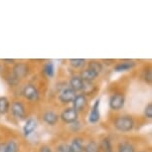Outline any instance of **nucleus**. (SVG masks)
<instances>
[{
    "label": "nucleus",
    "instance_id": "f257e3e1",
    "mask_svg": "<svg viewBox=\"0 0 152 152\" xmlns=\"http://www.w3.org/2000/svg\"><path fill=\"white\" fill-rule=\"evenodd\" d=\"M113 126L120 132H129L134 127V120L130 115H121L115 118Z\"/></svg>",
    "mask_w": 152,
    "mask_h": 152
},
{
    "label": "nucleus",
    "instance_id": "f03ea898",
    "mask_svg": "<svg viewBox=\"0 0 152 152\" xmlns=\"http://www.w3.org/2000/svg\"><path fill=\"white\" fill-rule=\"evenodd\" d=\"M29 66H28L26 63L23 62H19V63H15L12 70L13 73V77L15 78L17 81H20V80L25 79L26 77L29 75Z\"/></svg>",
    "mask_w": 152,
    "mask_h": 152
},
{
    "label": "nucleus",
    "instance_id": "7ed1b4c3",
    "mask_svg": "<svg viewBox=\"0 0 152 152\" xmlns=\"http://www.w3.org/2000/svg\"><path fill=\"white\" fill-rule=\"evenodd\" d=\"M110 107L113 110H122L125 104V96L122 93H115L110 97Z\"/></svg>",
    "mask_w": 152,
    "mask_h": 152
},
{
    "label": "nucleus",
    "instance_id": "20e7f679",
    "mask_svg": "<svg viewBox=\"0 0 152 152\" xmlns=\"http://www.w3.org/2000/svg\"><path fill=\"white\" fill-rule=\"evenodd\" d=\"M11 113H12L13 116L15 118L22 120L26 116V108H25V105L23 104L22 102H20V100H14L12 104H11Z\"/></svg>",
    "mask_w": 152,
    "mask_h": 152
},
{
    "label": "nucleus",
    "instance_id": "39448f33",
    "mask_svg": "<svg viewBox=\"0 0 152 152\" xmlns=\"http://www.w3.org/2000/svg\"><path fill=\"white\" fill-rule=\"evenodd\" d=\"M79 113L74 110L73 107H67L60 114V119H62L65 123H72L78 121Z\"/></svg>",
    "mask_w": 152,
    "mask_h": 152
},
{
    "label": "nucleus",
    "instance_id": "423d86ee",
    "mask_svg": "<svg viewBox=\"0 0 152 152\" xmlns=\"http://www.w3.org/2000/svg\"><path fill=\"white\" fill-rule=\"evenodd\" d=\"M23 96L26 99L30 100V102H35L39 99V91L33 84H28L23 88L22 91Z\"/></svg>",
    "mask_w": 152,
    "mask_h": 152
},
{
    "label": "nucleus",
    "instance_id": "0eeeda50",
    "mask_svg": "<svg viewBox=\"0 0 152 152\" xmlns=\"http://www.w3.org/2000/svg\"><path fill=\"white\" fill-rule=\"evenodd\" d=\"M88 105V99L87 96L85 94H77L76 97L73 100V108L77 113H81V111H84L86 110Z\"/></svg>",
    "mask_w": 152,
    "mask_h": 152
},
{
    "label": "nucleus",
    "instance_id": "6e6552de",
    "mask_svg": "<svg viewBox=\"0 0 152 152\" xmlns=\"http://www.w3.org/2000/svg\"><path fill=\"white\" fill-rule=\"evenodd\" d=\"M77 93L72 90L71 88H65L59 94V100L62 104H70L73 102L74 99L76 97Z\"/></svg>",
    "mask_w": 152,
    "mask_h": 152
},
{
    "label": "nucleus",
    "instance_id": "1a4fd4ad",
    "mask_svg": "<svg viewBox=\"0 0 152 152\" xmlns=\"http://www.w3.org/2000/svg\"><path fill=\"white\" fill-rule=\"evenodd\" d=\"M60 119V115L54 110H47L43 114V120L48 125H56Z\"/></svg>",
    "mask_w": 152,
    "mask_h": 152
},
{
    "label": "nucleus",
    "instance_id": "9d476101",
    "mask_svg": "<svg viewBox=\"0 0 152 152\" xmlns=\"http://www.w3.org/2000/svg\"><path fill=\"white\" fill-rule=\"evenodd\" d=\"M99 104H100V99H97L91 107V111L88 116V121L91 123H96L99 120L100 118V113H99Z\"/></svg>",
    "mask_w": 152,
    "mask_h": 152
},
{
    "label": "nucleus",
    "instance_id": "9b49d317",
    "mask_svg": "<svg viewBox=\"0 0 152 152\" xmlns=\"http://www.w3.org/2000/svg\"><path fill=\"white\" fill-rule=\"evenodd\" d=\"M99 76V74L96 73V72L93 71L90 68L84 69V70L81 72V75H80V77H81L82 80L85 83H91V82H94Z\"/></svg>",
    "mask_w": 152,
    "mask_h": 152
},
{
    "label": "nucleus",
    "instance_id": "f8f14e48",
    "mask_svg": "<svg viewBox=\"0 0 152 152\" xmlns=\"http://www.w3.org/2000/svg\"><path fill=\"white\" fill-rule=\"evenodd\" d=\"M70 88L76 93L81 91L85 88V82L83 81L80 76H73L70 80Z\"/></svg>",
    "mask_w": 152,
    "mask_h": 152
},
{
    "label": "nucleus",
    "instance_id": "ddd939ff",
    "mask_svg": "<svg viewBox=\"0 0 152 152\" xmlns=\"http://www.w3.org/2000/svg\"><path fill=\"white\" fill-rule=\"evenodd\" d=\"M37 128V120L35 118H29L25 123L24 127H23V133L25 136H29L32 134Z\"/></svg>",
    "mask_w": 152,
    "mask_h": 152
},
{
    "label": "nucleus",
    "instance_id": "4468645a",
    "mask_svg": "<svg viewBox=\"0 0 152 152\" xmlns=\"http://www.w3.org/2000/svg\"><path fill=\"white\" fill-rule=\"evenodd\" d=\"M70 147L73 152H84V139L81 137H76L72 140V143L70 144Z\"/></svg>",
    "mask_w": 152,
    "mask_h": 152
},
{
    "label": "nucleus",
    "instance_id": "2eb2a0df",
    "mask_svg": "<svg viewBox=\"0 0 152 152\" xmlns=\"http://www.w3.org/2000/svg\"><path fill=\"white\" fill-rule=\"evenodd\" d=\"M134 66H135V63L132 61H124L122 63L117 64L115 67H114V70L116 72H124V71L131 70Z\"/></svg>",
    "mask_w": 152,
    "mask_h": 152
},
{
    "label": "nucleus",
    "instance_id": "dca6fc26",
    "mask_svg": "<svg viewBox=\"0 0 152 152\" xmlns=\"http://www.w3.org/2000/svg\"><path fill=\"white\" fill-rule=\"evenodd\" d=\"M10 110V102L6 96H0V114H6Z\"/></svg>",
    "mask_w": 152,
    "mask_h": 152
},
{
    "label": "nucleus",
    "instance_id": "f3484780",
    "mask_svg": "<svg viewBox=\"0 0 152 152\" xmlns=\"http://www.w3.org/2000/svg\"><path fill=\"white\" fill-rule=\"evenodd\" d=\"M84 152H100L99 145L97 144V142L94 141V140L88 141L87 144L85 145Z\"/></svg>",
    "mask_w": 152,
    "mask_h": 152
},
{
    "label": "nucleus",
    "instance_id": "a211bd4d",
    "mask_svg": "<svg viewBox=\"0 0 152 152\" xmlns=\"http://www.w3.org/2000/svg\"><path fill=\"white\" fill-rule=\"evenodd\" d=\"M88 65V68L91 69V70L94 71L99 75L102 73V70H104V66H102V63L99 61H91Z\"/></svg>",
    "mask_w": 152,
    "mask_h": 152
},
{
    "label": "nucleus",
    "instance_id": "6ab92c4d",
    "mask_svg": "<svg viewBox=\"0 0 152 152\" xmlns=\"http://www.w3.org/2000/svg\"><path fill=\"white\" fill-rule=\"evenodd\" d=\"M118 152H135V148L129 142H122L118 146Z\"/></svg>",
    "mask_w": 152,
    "mask_h": 152
},
{
    "label": "nucleus",
    "instance_id": "aec40b11",
    "mask_svg": "<svg viewBox=\"0 0 152 152\" xmlns=\"http://www.w3.org/2000/svg\"><path fill=\"white\" fill-rule=\"evenodd\" d=\"M7 152H19V144L15 140H9L6 142Z\"/></svg>",
    "mask_w": 152,
    "mask_h": 152
},
{
    "label": "nucleus",
    "instance_id": "412c9836",
    "mask_svg": "<svg viewBox=\"0 0 152 152\" xmlns=\"http://www.w3.org/2000/svg\"><path fill=\"white\" fill-rule=\"evenodd\" d=\"M71 66L75 69H81L83 67H85L86 65V60L85 59H70L69 60Z\"/></svg>",
    "mask_w": 152,
    "mask_h": 152
},
{
    "label": "nucleus",
    "instance_id": "4be33fe9",
    "mask_svg": "<svg viewBox=\"0 0 152 152\" xmlns=\"http://www.w3.org/2000/svg\"><path fill=\"white\" fill-rule=\"evenodd\" d=\"M99 148L104 150V152H113V146H111V142L108 138H104L102 140Z\"/></svg>",
    "mask_w": 152,
    "mask_h": 152
},
{
    "label": "nucleus",
    "instance_id": "5701e85b",
    "mask_svg": "<svg viewBox=\"0 0 152 152\" xmlns=\"http://www.w3.org/2000/svg\"><path fill=\"white\" fill-rule=\"evenodd\" d=\"M44 72L49 78H53L54 74H55V67H54V64L52 62H49L45 65Z\"/></svg>",
    "mask_w": 152,
    "mask_h": 152
},
{
    "label": "nucleus",
    "instance_id": "b1692460",
    "mask_svg": "<svg viewBox=\"0 0 152 152\" xmlns=\"http://www.w3.org/2000/svg\"><path fill=\"white\" fill-rule=\"evenodd\" d=\"M143 78H144V81L147 83L148 85H151V81H152V72L151 69H146L144 71V74H143Z\"/></svg>",
    "mask_w": 152,
    "mask_h": 152
},
{
    "label": "nucleus",
    "instance_id": "393cba45",
    "mask_svg": "<svg viewBox=\"0 0 152 152\" xmlns=\"http://www.w3.org/2000/svg\"><path fill=\"white\" fill-rule=\"evenodd\" d=\"M57 152H73L70 147V144L67 143H62L57 147Z\"/></svg>",
    "mask_w": 152,
    "mask_h": 152
},
{
    "label": "nucleus",
    "instance_id": "a878e982",
    "mask_svg": "<svg viewBox=\"0 0 152 152\" xmlns=\"http://www.w3.org/2000/svg\"><path fill=\"white\" fill-rule=\"evenodd\" d=\"M144 115L147 117V118H152V104L151 102L146 104V107L144 108Z\"/></svg>",
    "mask_w": 152,
    "mask_h": 152
},
{
    "label": "nucleus",
    "instance_id": "bb28decb",
    "mask_svg": "<svg viewBox=\"0 0 152 152\" xmlns=\"http://www.w3.org/2000/svg\"><path fill=\"white\" fill-rule=\"evenodd\" d=\"M40 152H53L52 148L48 145H43L40 147Z\"/></svg>",
    "mask_w": 152,
    "mask_h": 152
},
{
    "label": "nucleus",
    "instance_id": "cd10ccee",
    "mask_svg": "<svg viewBox=\"0 0 152 152\" xmlns=\"http://www.w3.org/2000/svg\"><path fill=\"white\" fill-rule=\"evenodd\" d=\"M0 152H7L6 151V142H0Z\"/></svg>",
    "mask_w": 152,
    "mask_h": 152
},
{
    "label": "nucleus",
    "instance_id": "c85d7f7f",
    "mask_svg": "<svg viewBox=\"0 0 152 152\" xmlns=\"http://www.w3.org/2000/svg\"><path fill=\"white\" fill-rule=\"evenodd\" d=\"M4 63H6V64H15V60H9V59H4L3 60Z\"/></svg>",
    "mask_w": 152,
    "mask_h": 152
},
{
    "label": "nucleus",
    "instance_id": "c756f323",
    "mask_svg": "<svg viewBox=\"0 0 152 152\" xmlns=\"http://www.w3.org/2000/svg\"><path fill=\"white\" fill-rule=\"evenodd\" d=\"M140 152H144V151H140Z\"/></svg>",
    "mask_w": 152,
    "mask_h": 152
}]
</instances>
